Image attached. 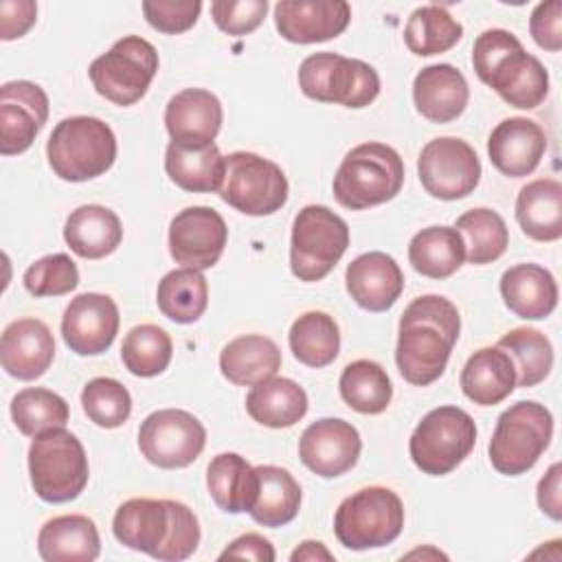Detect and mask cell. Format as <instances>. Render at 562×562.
I'll list each match as a JSON object with an SVG mask.
<instances>
[{
  "instance_id": "obj_1",
  "label": "cell",
  "mask_w": 562,
  "mask_h": 562,
  "mask_svg": "<svg viewBox=\"0 0 562 562\" xmlns=\"http://www.w3.org/2000/svg\"><path fill=\"white\" fill-rule=\"evenodd\" d=\"M459 331L461 316L450 299L441 294L413 299L400 316L395 347L400 375L415 386H428L439 380Z\"/></svg>"
},
{
  "instance_id": "obj_2",
  "label": "cell",
  "mask_w": 562,
  "mask_h": 562,
  "mask_svg": "<svg viewBox=\"0 0 562 562\" xmlns=\"http://www.w3.org/2000/svg\"><path fill=\"white\" fill-rule=\"evenodd\" d=\"M476 77L518 110L538 108L549 92V72L520 40L505 29L483 31L472 46Z\"/></svg>"
},
{
  "instance_id": "obj_3",
  "label": "cell",
  "mask_w": 562,
  "mask_h": 562,
  "mask_svg": "<svg viewBox=\"0 0 562 562\" xmlns=\"http://www.w3.org/2000/svg\"><path fill=\"white\" fill-rule=\"evenodd\" d=\"M53 173L66 182H86L103 176L116 160V136L97 116L61 119L46 143Z\"/></svg>"
},
{
  "instance_id": "obj_4",
  "label": "cell",
  "mask_w": 562,
  "mask_h": 562,
  "mask_svg": "<svg viewBox=\"0 0 562 562\" xmlns=\"http://www.w3.org/2000/svg\"><path fill=\"white\" fill-rule=\"evenodd\" d=\"M404 184L402 156L384 143H362L349 149L334 176V198L351 211L393 200Z\"/></svg>"
},
{
  "instance_id": "obj_5",
  "label": "cell",
  "mask_w": 562,
  "mask_h": 562,
  "mask_svg": "<svg viewBox=\"0 0 562 562\" xmlns=\"http://www.w3.org/2000/svg\"><path fill=\"white\" fill-rule=\"evenodd\" d=\"M553 437V415L544 404L522 400L503 411L487 446L490 463L498 474L529 472Z\"/></svg>"
},
{
  "instance_id": "obj_6",
  "label": "cell",
  "mask_w": 562,
  "mask_h": 562,
  "mask_svg": "<svg viewBox=\"0 0 562 562\" xmlns=\"http://www.w3.org/2000/svg\"><path fill=\"white\" fill-rule=\"evenodd\" d=\"M29 474L42 501H75L90 476L83 443L66 428H50L35 435L29 448Z\"/></svg>"
},
{
  "instance_id": "obj_7",
  "label": "cell",
  "mask_w": 562,
  "mask_h": 562,
  "mask_svg": "<svg viewBox=\"0 0 562 562\" xmlns=\"http://www.w3.org/2000/svg\"><path fill=\"white\" fill-rule=\"evenodd\" d=\"M404 529L402 498L382 485H369L347 496L334 514V533L345 549H380Z\"/></svg>"
},
{
  "instance_id": "obj_8",
  "label": "cell",
  "mask_w": 562,
  "mask_h": 562,
  "mask_svg": "<svg viewBox=\"0 0 562 562\" xmlns=\"http://www.w3.org/2000/svg\"><path fill=\"white\" fill-rule=\"evenodd\" d=\"M299 88L307 99L360 110L380 94V77L375 68L362 59L323 50L301 61Z\"/></svg>"
},
{
  "instance_id": "obj_9",
  "label": "cell",
  "mask_w": 562,
  "mask_h": 562,
  "mask_svg": "<svg viewBox=\"0 0 562 562\" xmlns=\"http://www.w3.org/2000/svg\"><path fill=\"white\" fill-rule=\"evenodd\" d=\"M347 246V222L323 204H307L292 224L290 270L299 281H321L336 268Z\"/></svg>"
},
{
  "instance_id": "obj_10",
  "label": "cell",
  "mask_w": 562,
  "mask_h": 562,
  "mask_svg": "<svg viewBox=\"0 0 562 562\" xmlns=\"http://www.w3.org/2000/svg\"><path fill=\"white\" fill-rule=\"evenodd\" d=\"M476 443V424L459 406H437L415 426L408 454L413 463L430 476L450 474L472 452Z\"/></svg>"
},
{
  "instance_id": "obj_11",
  "label": "cell",
  "mask_w": 562,
  "mask_h": 562,
  "mask_svg": "<svg viewBox=\"0 0 562 562\" xmlns=\"http://www.w3.org/2000/svg\"><path fill=\"white\" fill-rule=\"evenodd\" d=\"M158 72V50L140 35H125L112 48L99 55L88 77L103 99L127 108L140 101Z\"/></svg>"
},
{
  "instance_id": "obj_12",
  "label": "cell",
  "mask_w": 562,
  "mask_h": 562,
  "mask_svg": "<svg viewBox=\"0 0 562 562\" xmlns=\"http://www.w3.org/2000/svg\"><path fill=\"white\" fill-rule=\"evenodd\" d=\"M224 180L217 193L235 211L263 217L288 202V178L277 162L252 151H233L224 156Z\"/></svg>"
},
{
  "instance_id": "obj_13",
  "label": "cell",
  "mask_w": 562,
  "mask_h": 562,
  "mask_svg": "<svg viewBox=\"0 0 562 562\" xmlns=\"http://www.w3.org/2000/svg\"><path fill=\"white\" fill-rule=\"evenodd\" d=\"M206 446V428L182 408L149 413L138 428V450L156 468L180 470L191 465Z\"/></svg>"
},
{
  "instance_id": "obj_14",
  "label": "cell",
  "mask_w": 562,
  "mask_h": 562,
  "mask_svg": "<svg viewBox=\"0 0 562 562\" xmlns=\"http://www.w3.org/2000/svg\"><path fill=\"white\" fill-rule=\"evenodd\" d=\"M417 176L428 195L452 202L470 195L479 187L481 160L463 138L439 136L422 147Z\"/></svg>"
},
{
  "instance_id": "obj_15",
  "label": "cell",
  "mask_w": 562,
  "mask_h": 562,
  "mask_svg": "<svg viewBox=\"0 0 562 562\" xmlns=\"http://www.w3.org/2000/svg\"><path fill=\"white\" fill-rule=\"evenodd\" d=\"M228 226L211 206H187L169 224V252L176 263L193 270L213 268L226 246Z\"/></svg>"
},
{
  "instance_id": "obj_16",
  "label": "cell",
  "mask_w": 562,
  "mask_h": 562,
  "mask_svg": "<svg viewBox=\"0 0 562 562\" xmlns=\"http://www.w3.org/2000/svg\"><path fill=\"white\" fill-rule=\"evenodd\" d=\"M121 316L112 296L99 292L77 294L61 316V336L77 356H99L114 342Z\"/></svg>"
},
{
  "instance_id": "obj_17",
  "label": "cell",
  "mask_w": 562,
  "mask_h": 562,
  "mask_svg": "<svg viewBox=\"0 0 562 562\" xmlns=\"http://www.w3.org/2000/svg\"><path fill=\"white\" fill-rule=\"evenodd\" d=\"M360 450V432L353 424L338 417L316 419L299 439L303 465L323 479H336L349 472L358 463Z\"/></svg>"
},
{
  "instance_id": "obj_18",
  "label": "cell",
  "mask_w": 562,
  "mask_h": 562,
  "mask_svg": "<svg viewBox=\"0 0 562 562\" xmlns=\"http://www.w3.org/2000/svg\"><path fill=\"white\" fill-rule=\"evenodd\" d=\"M48 121V97L42 86L18 79L0 88V154L26 151Z\"/></svg>"
},
{
  "instance_id": "obj_19",
  "label": "cell",
  "mask_w": 562,
  "mask_h": 562,
  "mask_svg": "<svg viewBox=\"0 0 562 562\" xmlns=\"http://www.w3.org/2000/svg\"><path fill=\"white\" fill-rule=\"evenodd\" d=\"M351 20L345 0H281L274 4V26L292 44H316L338 37Z\"/></svg>"
},
{
  "instance_id": "obj_20",
  "label": "cell",
  "mask_w": 562,
  "mask_h": 562,
  "mask_svg": "<svg viewBox=\"0 0 562 562\" xmlns=\"http://www.w3.org/2000/svg\"><path fill=\"white\" fill-rule=\"evenodd\" d=\"M173 527L171 498H130L112 518L114 538L134 551L158 560Z\"/></svg>"
},
{
  "instance_id": "obj_21",
  "label": "cell",
  "mask_w": 562,
  "mask_h": 562,
  "mask_svg": "<svg viewBox=\"0 0 562 562\" xmlns=\"http://www.w3.org/2000/svg\"><path fill=\"white\" fill-rule=\"evenodd\" d=\"M544 151V130L527 116L503 119L487 138V156L492 165L509 178H525L533 173Z\"/></svg>"
},
{
  "instance_id": "obj_22",
  "label": "cell",
  "mask_w": 562,
  "mask_h": 562,
  "mask_svg": "<svg viewBox=\"0 0 562 562\" xmlns=\"http://www.w3.org/2000/svg\"><path fill=\"white\" fill-rule=\"evenodd\" d=\"M55 358V338L40 318H18L9 323L0 338L2 369L15 380L42 378Z\"/></svg>"
},
{
  "instance_id": "obj_23",
  "label": "cell",
  "mask_w": 562,
  "mask_h": 562,
  "mask_svg": "<svg viewBox=\"0 0 562 562\" xmlns=\"http://www.w3.org/2000/svg\"><path fill=\"white\" fill-rule=\"evenodd\" d=\"M345 285L353 303L362 310L386 312L404 290V272L391 255L371 250L358 255L347 266Z\"/></svg>"
},
{
  "instance_id": "obj_24",
  "label": "cell",
  "mask_w": 562,
  "mask_h": 562,
  "mask_svg": "<svg viewBox=\"0 0 562 562\" xmlns=\"http://www.w3.org/2000/svg\"><path fill=\"white\" fill-rule=\"evenodd\" d=\"M222 103L204 88H184L165 108V127L176 143L209 145L222 127Z\"/></svg>"
},
{
  "instance_id": "obj_25",
  "label": "cell",
  "mask_w": 562,
  "mask_h": 562,
  "mask_svg": "<svg viewBox=\"0 0 562 562\" xmlns=\"http://www.w3.org/2000/svg\"><path fill=\"white\" fill-rule=\"evenodd\" d=\"M413 101L426 121L441 125L463 114L470 88L463 72L452 64H430L415 75Z\"/></svg>"
},
{
  "instance_id": "obj_26",
  "label": "cell",
  "mask_w": 562,
  "mask_h": 562,
  "mask_svg": "<svg viewBox=\"0 0 562 562\" xmlns=\"http://www.w3.org/2000/svg\"><path fill=\"white\" fill-rule=\"evenodd\" d=\"M37 553L46 562H92L101 553L99 529L83 514L55 516L37 533Z\"/></svg>"
},
{
  "instance_id": "obj_27",
  "label": "cell",
  "mask_w": 562,
  "mask_h": 562,
  "mask_svg": "<svg viewBox=\"0 0 562 562\" xmlns=\"http://www.w3.org/2000/svg\"><path fill=\"white\" fill-rule=\"evenodd\" d=\"M501 296L509 312L525 321L547 318L558 305L555 277L538 263H518L503 272Z\"/></svg>"
},
{
  "instance_id": "obj_28",
  "label": "cell",
  "mask_w": 562,
  "mask_h": 562,
  "mask_svg": "<svg viewBox=\"0 0 562 562\" xmlns=\"http://www.w3.org/2000/svg\"><path fill=\"white\" fill-rule=\"evenodd\" d=\"M64 239L77 257L103 259L119 248L123 226L112 209L103 204H83L68 215Z\"/></svg>"
},
{
  "instance_id": "obj_29",
  "label": "cell",
  "mask_w": 562,
  "mask_h": 562,
  "mask_svg": "<svg viewBox=\"0 0 562 562\" xmlns=\"http://www.w3.org/2000/svg\"><path fill=\"white\" fill-rule=\"evenodd\" d=\"M463 395L479 406H494L516 389V371L509 356L498 347L476 349L461 371Z\"/></svg>"
},
{
  "instance_id": "obj_30",
  "label": "cell",
  "mask_w": 562,
  "mask_h": 562,
  "mask_svg": "<svg viewBox=\"0 0 562 562\" xmlns=\"http://www.w3.org/2000/svg\"><path fill=\"white\" fill-rule=\"evenodd\" d=\"M224 167V156L215 143L184 145L171 140L165 151V171L169 180L191 193L220 191Z\"/></svg>"
},
{
  "instance_id": "obj_31",
  "label": "cell",
  "mask_w": 562,
  "mask_h": 562,
  "mask_svg": "<svg viewBox=\"0 0 562 562\" xmlns=\"http://www.w3.org/2000/svg\"><path fill=\"white\" fill-rule=\"evenodd\" d=\"M281 369L279 345L261 334H244L222 347L220 371L237 386H255Z\"/></svg>"
},
{
  "instance_id": "obj_32",
  "label": "cell",
  "mask_w": 562,
  "mask_h": 562,
  "mask_svg": "<svg viewBox=\"0 0 562 562\" xmlns=\"http://www.w3.org/2000/svg\"><path fill=\"white\" fill-rule=\"evenodd\" d=\"M516 220L533 241H558L562 237V184L553 178L527 182L516 198Z\"/></svg>"
},
{
  "instance_id": "obj_33",
  "label": "cell",
  "mask_w": 562,
  "mask_h": 562,
  "mask_svg": "<svg viewBox=\"0 0 562 562\" xmlns=\"http://www.w3.org/2000/svg\"><path fill=\"white\" fill-rule=\"evenodd\" d=\"M206 487L213 503L226 514L250 512L259 490L257 470L237 452H222L206 468Z\"/></svg>"
},
{
  "instance_id": "obj_34",
  "label": "cell",
  "mask_w": 562,
  "mask_h": 562,
  "mask_svg": "<svg viewBox=\"0 0 562 562\" xmlns=\"http://www.w3.org/2000/svg\"><path fill=\"white\" fill-rule=\"evenodd\" d=\"M248 415L268 428H290L307 413V393L290 378L272 375L246 395Z\"/></svg>"
},
{
  "instance_id": "obj_35",
  "label": "cell",
  "mask_w": 562,
  "mask_h": 562,
  "mask_svg": "<svg viewBox=\"0 0 562 562\" xmlns=\"http://www.w3.org/2000/svg\"><path fill=\"white\" fill-rule=\"evenodd\" d=\"M465 259L461 235L454 226H428L413 235L408 244V261L422 277L448 279Z\"/></svg>"
},
{
  "instance_id": "obj_36",
  "label": "cell",
  "mask_w": 562,
  "mask_h": 562,
  "mask_svg": "<svg viewBox=\"0 0 562 562\" xmlns=\"http://www.w3.org/2000/svg\"><path fill=\"white\" fill-rule=\"evenodd\" d=\"M259 490L250 516L263 527H283L292 522L301 509V485L299 481L279 465H257Z\"/></svg>"
},
{
  "instance_id": "obj_37",
  "label": "cell",
  "mask_w": 562,
  "mask_h": 562,
  "mask_svg": "<svg viewBox=\"0 0 562 562\" xmlns=\"http://www.w3.org/2000/svg\"><path fill=\"white\" fill-rule=\"evenodd\" d=\"M292 356L312 369H323L331 364L340 351V331L334 316L327 312H305L301 314L288 334Z\"/></svg>"
},
{
  "instance_id": "obj_38",
  "label": "cell",
  "mask_w": 562,
  "mask_h": 562,
  "mask_svg": "<svg viewBox=\"0 0 562 562\" xmlns=\"http://www.w3.org/2000/svg\"><path fill=\"white\" fill-rule=\"evenodd\" d=\"M156 303L162 316L173 323H195L209 305V283L200 270L178 268L167 272L156 290Z\"/></svg>"
},
{
  "instance_id": "obj_39",
  "label": "cell",
  "mask_w": 562,
  "mask_h": 562,
  "mask_svg": "<svg viewBox=\"0 0 562 562\" xmlns=\"http://www.w3.org/2000/svg\"><path fill=\"white\" fill-rule=\"evenodd\" d=\"M338 389L345 404L362 415H380L393 397V384L386 369L364 358L353 360L342 369Z\"/></svg>"
},
{
  "instance_id": "obj_40",
  "label": "cell",
  "mask_w": 562,
  "mask_h": 562,
  "mask_svg": "<svg viewBox=\"0 0 562 562\" xmlns=\"http://www.w3.org/2000/svg\"><path fill=\"white\" fill-rule=\"evenodd\" d=\"M454 228L461 235L465 259L472 266L496 261L509 246V231L505 220L487 206L465 211L457 217Z\"/></svg>"
},
{
  "instance_id": "obj_41",
  "label": "cell",
  "mask_w": 562,
  "mask_h": 562,
  "mask_svg": "<svg viewBox=\"0 0 562 562\" xmlns=\"http://www.w3.org/2000/svg\"><path fill=\"white\" fill-rule=\"evenodd\" d=\"M503 349L516 371V386L529 389L540 384L553 369L551 340L533 327H514L496 345Z\"/></svg>"
},
{
  "instance_id": "obj_42",
  "label": "cell",
  "mask_w": 562,
  "mask_h": 562,
  "mask_svg": "<svg viewBox=\"0 0 562 562\" xmlns=\"http://www.w3.org/2000/svg\"><path fill=\"white\" fill-rule=\"evenodd\" d=\"M461 37L463 26L439 4L417 7L404 26V42L408 50L419 57L446 53Z\"/></svg>"
},
{
  "instance_id": "obj_43",
  "label": "cell",
  "mask_w": 562,
  "mask_h": 562,
  "mask_svg": "<svg viewBox=\"0 0 562 562\" xmlns=\"http://www.w3.org/2000/svg\"><path fill=\"white\" fill-rule=\"evenodd\" d=\"M173 353L169 334L151 323L132 327L121 345V360L125 369L136 378H154L162 373Z\"/></svg>"
},
{
  "instance_id": "obj_44",
  "label": "cell",
  "mask_w": 562,
  "mask_h": 562,
  "mask_svg": "<svg viewBox=\"0 0 562 562\" xmlns=\"http://www.w3.org/2000/svg\"><path fill=\"white\" fill-rule=\"evenodd\" d=\"M11 417L22 435L35 437L50 428H64L70 417V411L66 400L55 391L31 386L13 395Z\"/></svg>"
},
{
  "instance_id": "obj_45",
  "label": "cell",
  "mask_w": 562,
  "mask_h": 562,
  "mask_svg": "<svg viewBox=\"0 0 562 562\" xmlns=\"http://www.w3.org/2000/svg\"><path fill=\"white\" fill-rule=\"evenodd\" d=\"M81 406L99 428H119L132 413V395L114 378H92L81 391Z\"/></svg>"
},
{
  "instance_id": "obj_46",
  "label": "cell",
  "mask_w": 562,
  "mask_h": 562,
  "mask_svg": "<svg viewBox=\"0 0 562 562\" xmlns=\"http://www.w3.org/2000/svg\"><path fill=\"white\" fill-rule=\"evenodd\" d=\"M22 283L26 292L37 299L61 296L79 285V270L66 252H53L33 261L24 270Z\"/></svg>"
},
{
  "instance_id": "obj_47",
  "label": "cell",
  "mask_w": 562,
  "mask_h": 562,
  "mask_svg": "<svg viewBox=\"0 0 562 562\" xmlns=\"http://www.w3.org/2000/svg\"><path fill=\"white\" fill-rule=\"evenodd\" d=\"M202 11L200 0H145L143 15L147 24L160 33L178 35L189 31Z\"/></svg>"
},
{
  "instance_id": "obj_48",
  "label": "cell",
  "mask_w": 562,
  "mask_h": 562,
  "mask_svg": "<svg viewBox=\"0 0 562 562\" xmlns=\"http://www.w3.org/2000/svg\"><path fill=\"white\" fill-rule=\"evenodd\" d=\"M268 0H215L211 2V15L220 31L228 35L252 33L268 13Z\"/></svg>"
},
{
  "instance_id": "obj_49",
  "label": "cell",
  "mask_w": 562,
  "mask_h": 562,
  "mask_svg": "<svg viewBox=\"0 0 562 562\" xmlns=\"http://www.w3.org/2000/svg\"><path fill=\"white\" fill-rule=\"evenodd\" d=\"M171 512H173L171 536L158 555V560H162V562H180V560L191 558L195 553V549L200 544V536H202L198 516L193 514L191 507H187L180 501H171Z\"/></svg>"
},
{
  "instance_id": "obj_50",
  "label": "cell",
  "mask_w": 562,
  "mask_h": 562,
  "mask_svg": "<svg viewBox=\"0 0 562 562\" xmlns=\"http://www.w3.org/2000/svg\"><path fill=\"white\" fill-rule=\"evenodd\" d=\"M529 33L540 48L558 53L562 48V2L549 0L536 4L529 18Z\"/></svg>"
},
{
  "instance_id": "obj_51",
  "label": "cell",
  "mask_w": 562,
  "mask_h": 562,
  "mask_svg": "<svg viewBox=\"0 0 562 562\" xmlns=\"http://www.w3.org/2000/svg\"><path fill=\"white\" fill-rule=\"evenodd\" d=\"M37 20V4L33 0H2L0 2V37L4 42L22 37Z\"/></svg>"
},
{
  "instance_id": "obj_52",
  "label": "cell",
  "mask_w": 562,
  "mask_h": 562,
  "mask_svg": "<svg viewBox=\"0 0 562 562\" xmlns=\"http://www.w3.org/2000/svg\"><path fill=\"white\" fill-rule=\"evenodd\" d=\"M239 558V560H257V562H274L277 553L268 538L261 533H244L235 538L226 549L220 553V560Z\"/></svg>"
},
{
  "instance_id": "obj_53",
  "label": "cell",
  "mask_w": 562,
  "mask_h": 562,
  "mask_svg": "<svg viewBox=\"0 0 562 562\" xmlns=\"http://www.w3.org/2000/svg\"><path fill=\"white\" fill-rule=\"evenodd\" d=\"M562 465L553 463L547 474L538 481V507L542 509V514H547L551 520H560L562 518Z\"/></svg>"
},
{
  "instance_id": "obj_54",
  "label": "cell",
  "mask_w": 562,
  "mask_h": 562,
  "mask_svg": "<svg viewBox=\"0 0 562 562\" xmlns=\"http://www.w3.org/2000/svg\"><path fill=\"white\" fill-rule=\"evenodd\" d=\"M290 560L292 562H318V560H325V562H334V553L318 540H303L292 553H290Z\"/></svg>"
},
{
  "instance_id": "obj_55",
  "label": "cell",
  "mask_w": 562,
  "mask_h": 562,
  "mask_svg": "<svg viewBox=\"0 0 562 562\" xmlns=\"http://www.w3.org/2000/svg\"><path fill=\"white\" fill-rule=\"evenodd\" d=\"M404 558H448V555H443L441 551H437V549H432V547H426V549H415V551H411V553H406Z\"/></svg>"
}]
</instances>
